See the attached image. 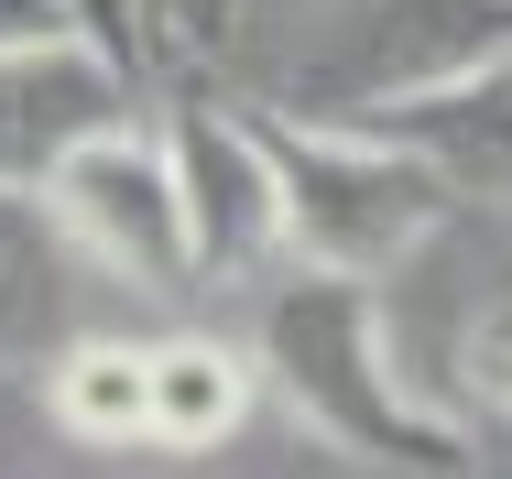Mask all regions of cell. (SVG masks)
<instances>
[{"label":"cell","instance_id":"52a82bcc","mask_svg":"<svg viewBox=\"0 0 512 479\" xmlns=\"http://www.w3.org/2000/svg\"><path fill=\"white\" fill-rule=\"evenodd\" d=\"M88 262L33 186H0V371H44L88 316Z\"/></svg>","mask_w":512,"mask_h":479},{"label":"cell","instance_id":"7c38bea8","mask_svg":"<svg viewBox=\"0 0 512 479\" xmlns=\"http://www.w3.org/2000/svg\"><path fill=\"white\" fill-rule=\"evenodd\" d=\"M142 11H153V44H164V55H186V66L218 55V44H229V22H240V0H142Z\"/></svg>","mask_w":512,"mask_h":479},{"label":"cell","instance_id":"3957f363","mask_svg":"<svg viewBox=\"0 0 512 479\" xmlns=\"http://www.w3.org/2000/svg\"><path fill=\"white\" fill-rule=\"evenodd\" d=\"M251 109V142H262V175H273V229H284V262L316 273H404L414 251H436V229L458 218V186L414 153L404 131H371V120H295V109Z\"/></svg>","mask_w":512,"mask_h":479},{"label":"cell","instance_id":"8fae6325","mask_svg":"<svg viewBox=\"0 0 512 479\" xmlns=\"http://www.w3.org/2000/svg\"><path fill=\"white\" fill-rule=\"evenodd\" d=\"M55 425L77 436V447H153V371H142V338H66L55 349Z\"/></svg>","mask_w":512,"mask_h":479},{"label":"cell","instance_id":"7a4b0ae2","mask_svg":"<svg viewBox=\"0 0 512 479\" xmlns=\"http://www.w3.org/2000/svg\"><path fill=\"white\" fill-rule=\"evenodd\" d=\"M512 44V0H295L251 98L295 120H404Z\"/></svg>","mask_w":512,"mask_h":479},{"label":"cell","instance_id":"ba28073f","mask_svg":"<svg viewBox=\"0 0 512 479\" xmlns=\"http://www.w3.org/2000/svg\"><path fill=\"white\" fill-rule=\"evenodd\" d=\"M382 131H404L414 153L458 186V207H512V44L480 66V77L436 88L425 109L382 120Z\"/></svg>","mask_w":512,"mask_h":479},{"label":"cell","instance_id":"5bb4252c","mask_svg":"<svg viewBox=\"0 0 512 479\" xmlns=\"http://www.w3.org/2000/svg\"><path fill=\"white\" fill-rule=\"evenodd\" d=\"M55 33H88L77 0H0V44H55Z\"/></svg>","mask_w":512,"mask_h":479},{"label":"cell","instance_id":"4fadbf2b","mask_svg":"<svg viewBox=\"0 0 512 479\" xmlns=\"http://www.w3.org/2000/svg\"><path fill=\"white\" fill-rule=\"evenodd\" d=\"M77 22L99 33V44L120 55V66H131V77H142V66L164 55V44H153V11H142V0H77Z\"/></svg>","mask_w":512,"mask_h":479},{"label":"cell","instance_id":"9c48e42d","mask_svg":"<svg viewBox=\"0 0 512 479\" xmlns=\"http://www.w3.org/2000/svg\"><path fill=\"white\" fill-rule=\"evenodd\" d=\"M142 371H153V447L164 458H207V447H229L240 425H251V349H229V338H142Z\"/></svg>","mask_w":512,"mask_h":479},{"label":"cell","instance_id":"277c9868","mask_svg":"<svg viewBox=\"0 0 512 479\" xmlns=\"http://www.w3.org/2000/svg\"><path fill=\"white\" fill-rule=\"evenodd\" d=\"M33 196L55 207V229L77 240L88 273L142 284V294H186L197 284V262H186V207H175V164H164V142H153L142 109L109 120V131H88V142H66Z\"/></svg>","mask_w":512,"mask_h":479},{"label":"cell","instance_id":"5b68a950","mask_svg":"<svg viewBox=\"0 0 512 479\" xmlns=\"http://www.w3.org/2000/svg\"><path fill=\"white\" fill-rule=\"evenodd\" d=\"M164 164H175V207H186V262L197 284H262L284 262V229H273V175H262V142H251V109L218 88H175L153 120Z\"/></svg>","mask_w":512,"mask_h":479},{"label":"cell","instance_id":"6da1fadb","mask_svg":"<svg viewBox=\"0 0 512 479\" xmlns=\"http://www.w3.org/2000/svg\"><path fill=\"white\" fill-rule=\"evenodd\" d=\"M284 284L262 294V327H251V371L306 414L316 436L360 469H425L458 479L480 469V436L458 414H436L404 371V327L371 273H316V262H273Z\"/></svg>","mask_w":512,"mask_h":479},{"label":"cell","instance_id":"8992f818","mask_svg":"<svg viewBox=\"0 0 512 479\" xmlns=\"http://www.w3.org/2000/svg\"><path fill=\"white\" fill-rule=\"evenodd\" d=\"M142 109V77L109 55L99 33H55V44H0V186H44V164L66 142H88L109 120Z\"/></svg>","mask_w":512,"mask_h":479},{"label":"cell","instance_id":"30bf717a","mask_svg":"<svg viewBox=\"0 0 512 479\" xmlns=\"http://www.w3.org/2000/svg\"><path fill=\"white\" fill-rule=\"evenodd\" d=\"M414 392L436 414H458L469 436L480 425H512V284H480L447 327H436V360H404Z\"/></svg>","mask_w":512,"mask_h":479}]
</instances>
